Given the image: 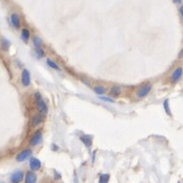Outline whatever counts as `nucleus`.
Returning <instances> with one entry per match:
<instances>
[{
  "label": "nucleus",
  "mask_w": 183,
  "mask_h": 183,
  "mask_svg": "<svg viewBox=\"0 0 183 183\" xmlns=\"http://www.w3.org/2000/svg\"><path fill=\"white\" fill-rule=\"evenodd\" d=\"M152 87H153L152 83H150V82L143 83V84L138 88V90L136 91V97H137L138 99L145 98L146 96H148V94L151 92Z\"/></svg>",
  "instance_id": "1"
},
{
  "label": "nucleus",
  "mask_w": 183,
  "mask_h": 183,
  "mask_svg": "<svg viewBox=\"0 0 183 183\" xmlns=\"http://www.w3.org/2000/svg\"><path fill=\"white\" fill-rule=\"evenodd\" d=\"M182 77H183V67L178 66L172 72L171 76H170V81L173 84H176V83H178L181 80Z\"/></svg>",
  "instance_id": "2"
},
{
  "label": "nucleus",
  "mask_w": 183,
  "mask_h": 183,
  "mask_svg": "<svg viewBox=\"0 0 183 183\" xmlns=\"http://www.w3.org/2000/svg\"><path fill=\"white\" fill-rule=\"evenodd\" d=\"M41 141H42V130L37 129L36 132H34L32 137L30 138L29 144H30V146L35 147V146H38L39 144L41 143Z\"/></svg>",
  "instance_id": "3"
},
{
  "label": "nucleus",
  "mask_w": 183,
  "mask_h": 183,
  "mask_svg": "<svg viewBox=\"0 0 183 183\" xmlns=\"http://www.w3.org/2000/svg\"><path fill=\"white\" fill-rule=\"evenodd\" d=\"M21 83L23 87H29L31 84V74L27 69H23L21 72Z\"/></svg>",
  "instance_id": "4"
},
{
  "label": "nucleus",
  "mask_w": 183,
  "mask_h": 183,
  "mask_svg": "<svg viewBox=\"0 0 183 183\" xmlns=\"http://www.w3.org/2000/svg\"><path fill=\"white\" fill-rule=\"evenodd\" d=\"M31 155H32V150L29 148H26L24 150L21 151V152L18 153V155L15 156V160H17L18 163H23V161H25L26 159L30 158Z\"/></svg>",
  "instance_id": "5"
},
{
  "label": "nucleus",
  "mask_w": 183,
  "mask_h": 183,
  "mask_svg": "<svg viewBox=\"0 0 183 183\" xmlns=\"http://www.w3.org/2000/svg\"><path fill=\"white\" fill-rule=\"evenodd\" d=\"M36 104V109H37L38 113L42 114L43 116L44 115H46L48 113V103H46L45 100H44L43 98H41L40 100H38Z\"/></svg>",
  "instance_id": "6"
},
{
  "label": "nucleus",
  "mask_w": 183,
  "mask_h": 183,
  "mask_svg": "<svg viewBox=\"0 0 183 183\" xmlns=\"http://www.w3.org/2000/svg\"><path fill=\"white\" fill-rule=\"evenodd\" d=\"M9 21H10V24H12V26L15 29H20L21 28L22 22H21V17L18 12H12V14L10 15Z\"/></svg>",
  "instance_id": "7"
},
{
  "label": "nucleus",
  "mask_w": 183,
  "mask_h": 183,
  "mask_svg": "<svg viewBox=\"0 0 183 183\" xmlns=\"http://www.w3.org/2000/svg\"><path fill=\"white\" fill-rule=\"evenodd\" d=\"M25 178L24 172L21 170H17L14 173L10 175V182L12 183H21L23 181V179Z\"/></svg>",
  "instance_id": "8"
},
{
  "label": "nucleus",
  "mask_w": 183,
  "mask_h": 183,
  "mask_svg": "<svg viewBox=\"0 0 183 183\" xmlns=\"http://www.w3.org/2000/svg\"><path fill=\"white\" fill-rule=\"evenodd\" d=\"M122 93V89L121 86L118 85H113L111 86V88L109 89V96H111V97L113 98H116V97H119V96L121 95Z\"/></svg>",
  "instance_id": "9"
},
{
  "label": "nucleus",
  "mask_w": 183,
  "mask_h": 183,
  "mask_svg": "<svg viewBox=\"0 0 183 183\" xmlns=\"http://www.w3.org/2000/svg\"><path fill=\"white\" fill-rule=\"evenodd\" d=\"M29 167H30L31 171H34V172L38 171V170H40V168H41V161L36 157H30Z\"/></svg>",
  "instance_id": "10"
},
{
  "label": "nucleus",
  "mask_w": 183,
  "mask_h": 183,
  "mask_svg": "<svg viewBox=\"0 0 183 183\" xmlns=\"http://www.w3.org/2000/svg\"><path fill=\"white\" fill-rule=\"evenodd\" d=\"M37 175L34 171H28L25 175V183H36Z\"/></svg>",
  "instance_id": "11"
},
{
  "label": "nucleus",
  "mask_w": 183,
  "mask_h": 183,
  "mask_svg": "<svg viewBox=\"0 0 183 183\" xmlns=\"http://www.w3.org/2000/svg\"><path fill=\"white\" fill-rule=\"evenodd\" d=\"M79 140L83 143V145L87 148H91L93 145V138L90 135H82L79 137Z\"/></svg>",
  "instance_id": "12"
},
{
  "label": "nucleus",
  "mask_w": 183,
  "mask_h": 183,
  "mask_svg": "<svg viewBox=\"0 0 183 183\" xmlns=\"http://www.w3.org/2000/svg\"><path fill=\"white\" fill-rule=\"evenodd\" d=\"M45 62H46V65H48V66L51 69H54V70H56V72H61V70H62L61 66H60V65L57 63V62L55 61L54 59H52V58H46Z\"/></svg>",
  "instance_id": "13"
},
{
  "label": "nucleus",
  "mask_w": 183,
  "mask_h": 183,
  "mask_svg": "<svg viewBox=\"0 0 183 183\" xmlns=\"http://www.w3.org/2000/svg\"><path fill=\"white\" fill-rule=\"evenodd\" d=\"M43 115L38 113V114H35L34 116L32 117V119H31V124L33 125V126H38V125H40L41 123L43 122Z\"/></svg>",
  "instance_id": "14"
},
{
  "label": "nucleus",
  "mask_w": 183,
  "mask_h": 183,
  "mask_svg": "<svg viewBox=\"0 0 183 183\" xmlns=\"http://www.w3.org/2000/svg\"><path fill=\"white\" fill-rule=\"evenodd\" d=\"M93 91L97 94V96L100 95H105L107 93V88L104 85H95L93 87Z\"/></svg>",
  "instance_id": "15"
},
{
  "label": "nucleus",
  "mask_w": 183,
  "mask_h": 183,
  "mask_svg": "<svg viewBox=\"0 0 183 183\" xmlns=\"http://www.w3.org/2000/svg\"><path fill=\"white\" fill-rule=\"evenodd\" d=\"M30 37H31L30 30L28 28H23L22 31H21V40L24 41L25 44H27L29 41Z\"/></svg>",
  "instance_id": "16"
},
{
  "label": "nucleus",
  "mask_w": 183,
  "mask_h": 183,
  "mask_svg": "<svg viewBox=\"0 0 183 183\" xmlns=\"http://www.w3.org/2000/svg\"><path fill=\"white\" fill-rule=\"evenodd\" d=\"M0 47H1V50L4 52H7L10 48V41L5 37H1L0 40Z\"/></svg>",
  "instance_id": "17"
},
{
  "label": "nucleus",
  "mask_w": 183,
  "mask_h": 183,
  "mask_svg": "<svg viewBox=\"0 0 183 183\" xmlns=\"http://www.w3.org/2000/svg\"><path fill=\"white\" fill-rule=\"evenodd\" d=\"M34 55L37 59H42L43 57H45V51L42 47L41 48H34Z\"/></svg>",
  "instance_id": "18"
},
{
  "label": "nucleus",
  "mask_w": 183,
  "mask_h": 183,
  "mask_svg": "<svg viewBox=\"0 0 183 183\" xmlns=\"http://www.w3.org/2000/svg\"><path fill=\"white\" fill-rule=\"evenodd\" d=\"M32 44H33L34 48H41L43 45V40H41L38 35H34L32 37Z\"/></svg>",
  "instance_id": "19"
},
{
  "label": "nucleus",
  "mask_w": 183,
  "mask_h": 183,
  "mask_svg": "<svg viewBox=\"0 0 183 183\" xmlns=\"http://www.w3.org/2000/svg\"><path fill=\"white\" fill-rule=\"evenodd\" d=\"M98 98L100 99V100H103L105 101V103H108V104H115V99L113 97H111V96H105V95H100L98 96Z\"/></svg>",
  "instance_id": "20"
},
{
  "label": "nucleus",
  "mask_w": 183,
  "mask_h": 183,
  "mask_svg": "<svg viewBox=\"0 0 183 183\" xmlns=\"http://www.w3.org/2000/svg\"><path fill=\"white\" fill-rule=\"evenodd\" d=\"M163 106H164V110L165 112L167 113V115L171 116L172 113H171V108H170V103H169V99H165L164 103H163Z\"/></svg>",
  "instance_id": "21"
},
{
  "label": "nucleus",
  "mask_w": 183,
  "mask_h": 183,
  "mask_svg": "<svg viewBox=\"0 0 183 183\" xmlns=\"http://www.w3.org/2000/svg\"><path fill=\"white\" fill-rule=\"evenodd\" d=\"M109 179H110L109 174H101L99 177V183H108Z\"/></svg>",
  "instance_id": "22"
},
{
  "label": "nucleus",
  "mask_w": 183,
  "mask_h": 183,
  "mask_svg": "<svg viewBox=\"0 0 183 183\" xmlns=\"http://www.w3.org/2000/svg\"><path fill=\"white\" fill-rule=\"evenodd\" d=\"M33 98H34V100H35V103H37L38 100H40V99L42 98V94L40 92H38V91H36V92L33 93Z\"/></svg>",
  "instance_id": "23"
},
{
  "label": "nucleus",
  "mask_w": 183,
  "mask_h": 183,
  "mask_svg": "<svg viewBox=\"0 0 183 183\" xmlns=\"http://www.w3.org/2000/svg\"><path fill=\"white\" fill-rule=\"evenodd\" d=\"M179 15L183 21V5H180V7H179Z\"/></svg>",
  "instance_id": "24"
},
{
  "label": "nucleus",
  "mask_w": 183,
  "mask_h": 183,
  "mask_svg": "<svg viewBox=\"0 0 183 183\" xmlns=\"http://www.w3.org/2000/svg\"><path fill=\"white\" fill-rule=\"evenodd\" d=\"M60 178H61V174L58 173L57 171H55V179L58 180V179H60Z\"/></svg>",
  "instance_id": "25"
},
{
  "label": "nucleus",
  "mask_w": 183,
  "mask_h": 183,
  "mask_svg": "<svg viewBox=\"0 0 183 183\" xmlns=\"http://www.w3.org/2000/svg\"><path fill=\"white\" fill-rule=\"evenodd\" d=\"M173 2L175 4H181L182 0H173Z\"/></svg>",
  "instance_id": "26"
},
{
  "label": "nucleus",
  "mask_w": 183,
  "mask_h": 183,
  "mask_svg": "<svg viewBox=\"0 0 183 183\" xmlns=\"http://www.w3.org/2000/svg\"><path fill=\"white\" fill-rule=\"evenodd\" d=\"M178 58H183V49L180 51V53H179V55H178Z\"/></svg>",
  "instance_id": "27"
},
{
  "label": "nucleus",
  "mask_w": 183,
  "mask_h": 183,
  "mask_svg": "<svg viewBox=\"0 0 183 183\" xmlns=\"http://www.w3.org/2000/svg\"><path fill=\"white\" fill-rule=\"evenodd\" d=\"M58 149H59L58 146H56V145H55V144H54V145H53V150L56 151V150H58Z\"/></svg>",
  "instance_id": "28"
},
{
  "label": "nucleus",
  "mask_w": 183,
  "mask_h": 183,
  "mask_svg": "<svg viewBox=\"0 0 183 183\" xmlns=\"http://www.w3.org/2000/svg\"><path fill=\"white\" fill-rule=\"evenodd\" d=\"M1 183H4V182H1Z\"/></svg>",
  "instance_id": "29"
}]
</instances>
